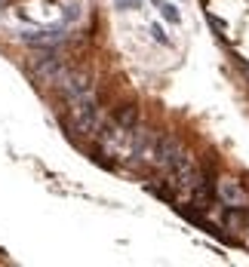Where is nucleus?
<instances>
[{
    "mask_svg": "<svg viewBox=\"0 0 249 267\" xmlns=\"http://www.w3.org/2000/svg\"><path fill=\"white\" fill-rule=\"evenodd\" d=\"M114 9H120V12H132V9H142V0H114Z\"/></svg>",
    "mask_w": 249,
    "mask_h": 267,
    "instance_id": "nucleus-6",
    "label": "nucleus"
},
{
    "mask_svg": "<svg viewBox=\"0 0 249 267\" xmlns=\"http://www.w3.org/2000/svg\"><path fill=\"white\" fill-rule=\"evenodd\" d=\"M219 197H222L225 206H240V209L249 206V197H246V191H243V184H237V181H231V178H225V181L219 184Z\"/></svg>",
    "mask_w": 249,
    "mask_h": 267,
    "instance_id": "nucleus-3",
    "label": "nucleus"
},
{
    "mask_svg": "<svg viewBox=\"0 0 249 267\" xmlns=\"http://www.w3.org/2000/svg\"><path fill=\"white\" fill-rule=\"evenodd\" d=\"M65 71H68V65L62 61V55L55 49H40V55L31 61V77L37 83H46V86H59Z\"/></svg>",
    "mask_w": 249,
    "mask_h": 267,
    "instance_id": "nucleus-1",
    "label": "nucleus"
},
{
    "mask_svg": "<svg viewBox=\"0 0 249 267\" xmlns=\"http://www.w3.org/2000/svg\"><path fill=\"white\" fill-rule=\"evenodd\" d=\"M157 9H160V15H163V18H166L169 25H182V12H179V6H176V3L163 0V3L157 6Z\"/></svg>",
    "mask_w": 249,
    "mask_h": 267,
    "instance_id": "nucleus-4",
    "label": "nucleus"
},
{
    "mask_svg": "<svg viewBox=\"0 0 249 267\" xmlns=\"http://www.w3.org/2000/svg\"><path fill=\"white\" fill-rule=\"evenodd\" d=\"M148 31H151V37H154L157 43H163V46H173V40L166 37V31H163V25H157V22H154V25H151Z\"/></svg>",
    "mask_w": 249,
    "mask_h": 267,
    "instance_id": "nucleus-5",
    "label": "nucleus"
},
{
    "mask_svg": "<svg viewBox=\"0 0 249 267\" xmlns=\"http://www.w3.org/2000/svg\"><path fill=\"white\" fill-rule=\"evenodd\" d=\"M151 3H154V6H160V3H163V0H151Z\"/></svg>",
    "mask_w": 249,
    "mask_h": 267,
    "instance_id": "nucleus-7",
    "label": "nucleus"
},
{
    "mask_svg": "<svg viewBox=\"0 0 249 267\" xmlns=\"http://www.w3.org/2000/svg\"><path fill=\"white\" fill-rule=\"evenodd\" d=\"M18 40L34 46V49H59L68 40V28L62 22V25H49V28H40V31H22Z\"/></svg>",
    "mask_w": 249,
    "mask_h": 267,
    "instance_id": "nucleus-2",
    "label": "nucleus"
}]
</instances>
